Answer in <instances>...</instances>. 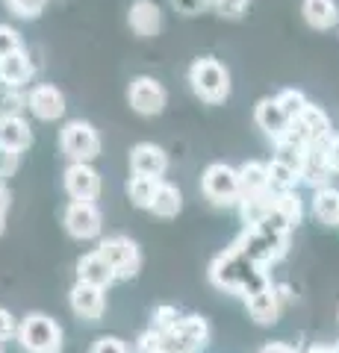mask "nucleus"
<instances>
[{
	"label": "nucleus",
	"mask_w": 339,
	"mask_h": 353,
	"mask_svg": "<svg viewBox=\"0 0 339 353\" xmlns=\"http://www.w3.org/2000/svg\"><path fill=\"white\" fill-rule=\"evenodd\" d=\"M210 280L218 289L242 294V297H251L262 289H271L269 271L262 268V265H257L254 259H248L242 248H239V241H233L224 253L215 256V262L210 265Z\"/></svg>",
	"instance_id": "obj_1"
},
{
	"label": "nucleus",
	"mask_w": 339,
	"mask_h": 353,
	"mask_svg": "<svg viewBox=\"0 0 339 353\" xmlns=\"http://www.w3.org/2000/svg\"><path fill=\"white\" fill-rule=\"evenodd\" d=\"M18 345L24 353H59L62 327L45 312H30L18 324Z\"/></svg>",
	"instance_id": "obj_2"
},
{
	"label": "nucleus",
	"mask_w": 339,
	"mask_h": 353,
	"mask_svg": "<svg viewBox=\"0 0 339 353\" xmlns=\"http://www.w3.org/2000/svg\"><path fill=\"white\" fill-rule=\"evenodd\" d=\"M189 83L192 92L206 103H222L227 94H231V74L218 59H195L189 68Z\"/></svg>",
	"instance_id": "obj_3"
},
{
	"label": "nucleus",
	"mask_w": 339,
	"mask_h": 353,
	"mask_svg": "<svg viewBox=\"0 0 339 353\" xmlns=\"http://www.w3.org/2000/svg\"><path fill=\"white\" fill-rule=\"evenodd\" d=\"M201 192L210 197L215 206H231L236 203L242 192H239V171L224 162H215L201 176Z\"/></svg>",
	"instance_id": "obj_4"
},
{
	"label": "nucleus",
	"mask_w": 339,
	"mask_h": 353,
	"mask_svg": "<svg viewBox=\"0 0 339 353\" xmlns=\"http://www.w3.org/2000/svg\"><path fill=\"white\" fill-rule=\"evenodd\" d=\"M97 250H101V256L113 265L118 280H133L142 268V253L136 248V241L127 239V236H109L101 241Z\"/></svg>",
	"instance_id": "obj_5"
},
{
	"label": "nucleus",
	"mask_w": 339,
	"mask_h": 353,
	"mask_svg": "<svg viewBox=\"0 0 339 353\" xmlns=\"http://www.w3.org/2000/svg\"><path fill=\"white\" fill-rule=\"evenodd\" d=\"M59 145L65 150V157H71L74 162H92L97 153H101V136L92 124L86 121H71L65 124L62 136H59Z\"/></svg>",
	"instance_id": "obj_6"
},
{
	"label": "nucleus",
	"mask_w": 339,
	"mask_h": 353,
	"mask_svg": "<svg viewBox=\"0 0 339 353\" xmlns=\"http://www.w3.org/2000/svg\"><path fill=\"white\" fill-rule=\"evenodd\" d=\"M65 230L68 236L74 239H95L101 236V227H104V218H101V209H97L92 201H71L65 206Z\"/></svg>",
	"instance_id": "obj_7"
},
{
	"label": "nucleus",
	"mask_w": 339,
	"mask_h": 353,
	"mask_svg": "<svg viewBox=\"0 0 339 353\" xmlns=\"http://www.w3.org/2000/svg\"><path fill=\"white\" fill-rule=\"evenodd\" d=\"M289 132L295 139H301L307 148L319 145V141L331 139V118H327L325 109L307 103V109H304V112L289 124Z\"/></svg>",
	"instance_id": "obj_8"
},
{
	"label": "nucleus",
	"mask_w": 339,
	"mask_h": 353,
	"mask_svg": "<svg viewBox=\"0 0 339 353\" xmlns=\"http://www.w3.org/2000/svg\"><path fill=\"white\" fill-rule=\"evenodd\" d=\"M130 106L136 109L139 115H159L162 109H166V88H162L154 77H136L133 83H130Z\"/></svg>",
	"instance_id": "obj_9"
},
{
	"label": "nucleus",
	"mask_w": 339,
	"mask_h": 353,
	"mask_svg": "<svg viewBox=\"0 0 339 353\" xmlns=\"http://www.w3.org/2000/svg\"><path fill=\"white\" fill-rule=\"evenodd\" d=\"M65 192L71 201H92L101 194V174H97L89 162H74L65 168Z\"/></svg>",
	"instance_id": "obj_10"
},
{
	"label": "nucleus",
	"mask_w": 339,
	"mask_h": 353,
	"mask_svg": "<svg viewBox=\"0 0 339 353\" xmlns=\"http://www.w3.org/2000/svg\"><path fill=\"white\" fill-rule=\"evenodd\" d=\"M68 301H71V312L83 318V321H97V318H104V312H106V292L97 289V285H89V283L74 285Z\"/></svg>",
	"instance_id": "obj_11"
},
{
	"label": "nucleus",
	"mask_w": 339,
	"mask_h": 353,
	"mask_svg": "<svg viewBox=\"0 0 339 353\" xmlns=\"http://www.w3.org/2000/svg\"><path fill=\"white\" fill-rule=\"evenodd\" d=\"M27 106L41 121H57L65 115V97L57 85H36L27 97Z\"/></svg>",
	"instance_id": "obj_12"
},
{
	"label": "nucleus",
	"mask_w": 339,
	"mask_h": 353,
	"mask_svg": "<svg viewBox=\"0 0 339 353\" xmlns=\"http://www.w3.org/2000/svg\"><path fill=\"white\" fill-rule=\"evenodd\" d=\"M254 118H257V124H260V130L266 132L269 139H275V141H280L283 136L289 132V115L280 109V103H278V97H266V101H260L257 103V109H254Z\"/></svg>",
	"instance_id": "obj_13"
},
{
	"label": "nucleus",
	"mask_w": 339,
	"mask_h": 353,
	"mask_svg": "<svg viewBox=\"0 0 339 353\" xmlns=\"http://www.w3.org/2000/svg\"><path fill=\"white\" fill-rule=\"evenodd\" d=\"M118 277H115V271H113V265H109L104 256H101V250H92V253H86V256L77 262V283H89V285H97V289H109Z\"/></svg>",
	"instance_id": "obj_14"
},
{
	"label": "nucleus",
	"mask_w": 339,
	"mask_h": 353,
	"mask_svg": "<svg viewBox=\"0 0 339 353\" xmlns=\"http://www.w3.org/2000/svg\"><path fill=\"white\" fill-rule=\"evenodd\" d=\"M130 168H133V174H142V176H159L166 174L168 168V157L166 150H162L159 145H136L133 150H130Z\"/></svg>",
	"instance_id": "obj_15"
},
{
	"label": "nucleus",
	"mask_w": 339,
	"mask_h": 353,
	"mask_svg": "<svg viewBox=\"0 0 339 353\" xmlns=\"http://www.w3.org/2000/svg\"><path fill=\"white\" fill-rule=\"evenodd\" d=\"M127 21H130V30H133L136 36L151 39V36H157L159 27H162V12L154 0H136V3L130 6Z\"/></svg>",
	"instance_id": "obj_16"
},
{
	"label": "nucleus",
	"mask_w": 339,
	"mask_h": 353,
	"mask_svg": "<svg viewBox=\"0 0 339 353\" xmlns=\"http://www.w3.org/2000/svg\"><path fill=\"white\" fill-rule=\"evenodd\" d=\"M245 306H248V315L254 318L257 324H262V327L275 324L278 318H280V309H283L280 297L275 292V285H271V289H262L257 294H251V297H245Z\"/></svg>",
	"instance_id": "obj_17"
},
{
	"label": "nucleus",
	"mask_w": 339,
	"mask_h": 353,
	"mask_svg": "<svg viewBox=\"0 0 339 353\" xmlns=\"http://www.w3.org/2000/svg\"><path fill=\"white\" fill-rule=\"evenodd\" d=\"M32 145V130L21 115H0V148L27 150Z\"/></svg>",
	"instance_id": "obj_18"
},
{
	"label": "nucleus",
	"mask_w": 339,
	"mask_h": 353,
	"mask_svg": "<svg viewBox=\"0 0 339 353\" xmlns=\"http://www.w3.org/2000/svg\"><path fill=\"white\" fill-rule=\"evenodd\" d=\"M331 165H327V141H319V145L307 148V159H304V171L301 180H307L316 189H325L327 180H331Z\"/></svg>",
	"instance_id": "obj_19"
},
{
	"label": "nucleus",
	"mask_w": 339,
	"mask_h": 353,
	"mask_svg": "<svg viewBox=\"0 0 339 353\" xmlns=\"http://www.w3.org/2000/svg\"><path fill=\"white\" fill-rule=\"evenodd\" d=\"M30 77H32V62H30V57H27L24 48L0 59V80H3L6 85L15 88V85H21V83H27Z\"/></svg>",
	"instance_id": "obj_20"
},
{
	"label": "nucleus",
	"mask_w": 339,
	"mask_h": 353,
	"mask_svg": "<svg viewBox=\"0 0 339 353\" xmlns=\"http://www.w3.org/2000/svg\"><path fill=\"white\" fill-rule=\"evenodd\" d=\"M301 12H304V18H307V24L316 27V30H331L339 21L336 0H304Z\"/></svg>",
	"instance_id": "obj_21"
},
{
	"label": "nucleus",
	"mask_w": 339,
	"mask_h": 353,
	"mask_svg": "<svg viewBox=\"0 0 339 353\" xmlns=\"http://www.w3.org/2000/svg\"><path fill=\"white\" fill-rule=\"evenodd\" d=\"M239 209H242V221L248 227H260L262 221L271 215V209H275V192L239 197Z\"/></svg>",
	"instance_id": "obj_22"
},
{
	"label": "nucleus",
	"mask_w": 339,
	"mask_h": 353,
	"mask_svg": "<svg viewBox=\"0 0 339 353\" xmlns=\"http://www.w3.org/2000/svg\"><path fill=\"white\" fill-rule=\"evenodd\" d=\"M239 192L242 197L271 192L269 189V165L266 162H245L239 168Z\"/></svg>",
	"instance_id": "obj_23"
},
{
	"label": "nucleus",
	"mask_w": 339,
	"mask_h": 353,
	"mask_svg": "<svg viewBox=\"0 0 339 353\" xmlns=\"http://www.w3.org/2000/svg\"><path fill=\"white\" fill-rule=\"evenodd\" d=\"M171 330H177V333L189 341L198 353L206 347V341H210V324H206L204 315H180V321L174 324Z\"/></svg>",
	"instance_id": "obj_24"
},
{
	"label": "nucleus",
	"mask_w": 339,
	"mask_h": 353,
	"mask_svg": "<svg viewBox=\"0 0 339 353\" xmlns=\"http://www.w3.org/2000/svg\"><path fill=\"white\" fill-rule=\"evenodd\" d=\"M313 215L322 221V224H339V189L333 185H325V189H316L313 197Z\"/></svg>",
	"instance_id": "obj_25"
},
{
	"label": "nucleus",
	"mask_w": 339,
	"mask_h": 353,
	"mask_svg": "<svg viewBox=\"0 0 339 353\" xmlns=\"http://www.w3.org/2000/svg\"><path fill=\"white\" fill-rule=\"evenodd\" d=\"M180 209H183L180 189L177 185H171V183H159L157 197H154V203H151V212H154L157 218H177Z\"/></svg>",
	"instance_id": "obj_26"
},
{
	"label": "nucleus",
	"mask_w": 339,
	"mask_h": 353,
	"mask_svg": "<svg viewBox=\"0 0 339 353\" xmlns=\"http://www.w3.org/2000/svg\"><path fill=\"white\" fill-rule=\"evenodd\" d=\"M278 145V153H275V159L278 162H283L287 168H292V171H304V159H307V145H304L301 139H295L292 132H287L280 141H275Z\"/></svg>",
	"instance_id": "obj_27"
},
{
	"label": "nucleus",
	"mask_w": 339,
	"mask_h": 353,
	"mask_svg": "<svg viewBox=\"0 0 339 353\" xmlns=\"http://www.w3.org/2000/svg\"><path fill=\"white\" fill-rule=\"evenodd\" d=\"M157 176H142V174H133L127 183V192H130V201H133L139 209H151V203H154L157 197V189H159Z\"/></svg>",
	"instance_id": "obj_28"
},
{
	"label": "nucleus",
	"mask_w": 339,
	"mask_h": 353,
	"mask_svg": "<svg viewBox=\"0 0 339 353\" xmlns=\"http://www.w3.org/2000/svg\"><path fill=\"white\" fill-rule=\"evenodd\" d=\"M298 180H301V174H298V171L287 168V165L278 162V159H271V162H269V189L275 192V194H280V192H292L295 185H298Z\"/></svg>",
	"instance_id": "obj_29"
},
{
	"label": "nucleus",
	"mask_w": 339,
	"mask_h": 353,
	"mask_svg": "<svg viewBox=\"0 0 339 353\" xmlns=\"http://www.w3.org/2000/svg\"><path fill=\"white\" fill-rule=\"evenodd\" d=\"M275 212L287 221L289 227H298L301 224V197L295 192H280L275 194Z\"/></svg>",
	"instance_id": "obj_30"
},
{
	"label": "nucleus",
	"mask_w": 339,
	"mask_h": 353,
	"mask_svg": "<svg viewBox=\"0 0 339 353\" xmlns=\"http://www.w3.org/2000/svg\"><path fill=\"white\" fill-rule=\"evenodd\" d=\"M278 103H280L283 112L289 115V121H295L304 109H307V97H304V92H298V88H283L278 94Z\"/></svg>",
	"instance_id": "obj_31"
},
{
	"label": "nucleus",
	"mask_w": 339,
	"mask_h": 353,
	"mask_svg": "<svg viewBox=\"0 0 339 353\" xmlns=\"http://www.w3.org/2000/svg\"><path fill=\"white\" fill-rule=\"evenodd\" d=\"M180 321V312L174 306H157L154 309V321H151V330H171Z\"/></svg>",
	"instance_id": "obj_32"
},
{
	"label": "nucleus",
	"mask_w": 339,
	"mask_h": 353,
	"mask_svg": "<svg viewBox=\"0 0 339 353\" xmlns=\"http://www.w3.org/2000/svg\"><path fill=\"white\" fill-rule=\"evenodd\" d=\"M15 50H21V36L12 27L0 24V59L9 57V53H15Z\"/></svg>",
	"instance_id": "obj_33"
},
{
	"label": "nucleus",
	"mask_w": 339,
	"mask_h": 353,
	"mask_svg": "<svg viewBox=\"0 0 339 353\" xmlns=\"http://www.w3.org/2000/svg\"><path fill=\"white\" fill-rule=\"evenodd\" d=\"M48 0H9V6H12V12L21 15V18H36L41 9H45Z\"/></svg>",
	"instance_id": "obj_34"
},
{
	"label": "nucleus",
	"mask_w": 339,
	"mask_h": 353,
	"mask_svg": "<svg viewBox=\"0 0 339 353\" xmlns=\"http://www.w3.org/2000/svg\"><path fill=\"white\" fill-rule=\"evenodd\" d=\"M89 353H130V350H127V345L118 336H101L92 345Z\"/></svg>",
	"instance_id": "obj_35"
},
{
	"label": "nucleus",
	"mask_w": 339,
	"mask_h": 353,
	"mask_svg": "<svg viewBox=\"0 0 339 353\" xmlns=\"http://www.w3.org/2000/svg\"><path fill=\"white\" fill-rule=\"evenodd\" d=\"M18 162H21V153L18 150H9V148H0V180L12 176L18 171Z\"/></svg>",
	"instance_id": "obj_36"
},
{
	"label": "nucleus",
	"mask_w": 339,
	"mask_h": 353,
	"mask_svg": "<svg viewBox=\"0 0 339 353\" xmlns=\"http://www.w3.org/2000/svg\"><path fill=\"white\" fill-rule=\"evenodd\" d=\"M213 6L218 9V15H224V18H239V15L245 12L248 0H213Z\"/></svg>",
	"instance_id": "obj_37"
},
{
	"label": "nucleus",
	"mask_w": 339,
	"mask_h": 353,
	"mask_svg": "<svg viewBox=\"0 0 339 353\" xmlns=\"http://www.w3.org/2000/svg\"><path fill=\"white\" fill-rule=\"evenodd\" d=\"M18 336V321L12 318V312L9 309L0 306V341H9Z\"/></svg>",
	"instance_id": "obj_38"
},
{
	"label": "nucleus",
	"mask_w": 339,
	"mask_h": 353,
	"mask_svg": "<svg viewBox=\"0 0 339 353\" xmlns=\"http://www.w3.org/2000/svg\"><path fill=\"white\" fill-rule=\"evenodd\" d=\"M206 3H213V0H174V6H177L183 15H195V12H201V9H204Z\"/></svg>",
	"instance_id": "obj_39"
},
{
	"label": "nucleus",
	"mask_w": 339,
	"mask_h": 353,
	"mask_svg": "<svg viewBox=\"0 0 339 353\" xmlns=\"http://www.w3.org/2000/svg\"><path fill=\"white\" fill-rule=\"evenodd\" d=\"M327 165H331V171H339V136L327 139Z\"/></svg>",
	"instance_id": "obj_40"
},
{
	"label": "nucleus",
	"mask_w": 339,
	"mask_h": 353,
	"mask_svg": "<svg viewBox=\"0 0 339 353\" xmlns=\"http://www.w3.org/2000/svg\"><path fill=\"white\" fill-rule=\"evenodd\" d=\"M257 353H298V347L287 345V341H269V345H262Z\"/></svg>",
	"instance_id": "obj_41"
},
{
	"label": "nucleus",
	"mask_w": 339,
	"mask_h": 353,
	"mask_svg": "<svg viewBox=\"0 0 339 353\" xmlns=\"http://www.w3.org/2000/svg\"><path fill=\"white\" fill-rule=\"evenodd\" d=\"M6 209H9V189L0 180V212H6Z\"/></svg>",
	"instance_id": "obj_42"
},
{
	"label": "nucleus",
	"mask_w": 339,
	"mask_h": 353,
	"mask_svg": "<svg viewBox=\"0 0 339 353\" xmlns=\"http://www.w3.org/2000/svg\"><path fill=\"white\" fill-rule=\"evenodd\" d=\"M307 353H336V350H333V345H313Z\"/></svg>",
	"instance_id": "obj_43"
},
{
	"label": "nucleus",
	"mask_w": 339,
	"mask_h": 353,
	"mask_svg": "<svg viewBox=\"0 0 339 353\" xmlns=\"http://www.w3.org/2000/svg\"><path fill=\"white\" fill-rule=\"evenodd\" d=\"M6 230V212H0V233Z\"/></svg>",
	"instance_id": "obj_44"
},
{
	"label": "nucleus",
	"mask_w": 339,
	"mask_h": 353,
	"mask_svg": "<svg viewBox=\"0 0 339 353\" xmlns=\"http://www.w3.org/2000/svg\"><path fill=\"white\" fill-rule=\"evenodd\" d=\"M333 350H336V353H339V341H336V345H333Z\"/></svg>",
	"instance_id": "obj_45"
},
{
	"label": "nucleus",
	"mask_w": 339,
	"mask_h": 353,
	"mask_svg": "<svg viewBox=\"0 0 339 353\" xmlns=\"http://www.w3.org/2000/svg\"><path fill=\"white\" fill-rule=\"evenodd\" d=\"M0 353H3V347H0Z\"/></svg>",
	"instance_id": "obj_46"
}]
</instances>
